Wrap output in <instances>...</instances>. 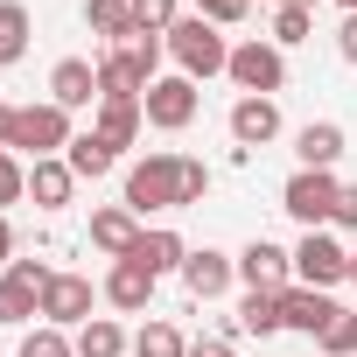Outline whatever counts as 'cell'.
Here are the masks:
<instances>
[{
  "instance_id": "cell-1",
  "label": "cell",
  "mask_w": 357,
  "mask_h": 357,
  "mask_svg": "<svg viewBox=\"0 0 357 357\" xmlns=\"http://www.w3.org/2000/svg\"><path fill=\"white\" fill-rule=\"evenodd\" d=\"M211 190V168L190 154H147L126 168V211L133 218H161V211H190Z\"/></svg>"
},
{
  "instance_id": "cell-2",
  "label": "cell",
  "mask_w": 357,
  "mask_h": 357,
  "mask_svg": "<svg viewBox=\"0 0 357 357\" xmlns=\"http://www.w3.org/2000/svg\"><path fill=\"white\" fill-rule=\"evenodd\" d=\"M168 56L183 63V77H218L225 63H231V43L218 36V22H204V15H183L168 29Z\"/></svg>"
},
{
  "instance_id": "cell-3",
  "label": "cell",
  "mask_w": 357,
  "mask_h": 357,
  "mask_svg": "<svg viewBox=\"0 0 357 357\" xmlns=\"http://www.w3.org/2000/svg\"><path fill=\"white\" fill-rule=\"evenodd\" d=\"M336 197H343V183H336L329 168H301V175H287V190H280V211H287L294 225L322 231V225L336 218Z\"/></svg>"
},
{
  "instance_id": "cell-4",
  "label": "cell",
  "mask_w": 357,
  "mask_h": 357,
  "mask_svg": "<svg viewBox=\"0 0 357 357\" xmlns=\"http://www.w3.org/2000/svg\"><path fill=\"white\" fill-rule=\"evenodd\" d=\"M225 77H231L245 98H273V91L287 84V56H280L273 43H259V36H252V43H238V50H231Z\"/></svg>"
},
{
  "instance_id": "cell-5",
  "label": "cell",
  "mask_w": 357,
  "mask_h": 357,
  "mask_svg": "<svg viewBox=\"0 0 357 357\" xmlns=\"http://www.w3.org/2000/svg\"><path fill=\"white\" fill-rule=\"evenodd\" d=\"M77 133H70V112L63 105H22L15 112V140L8 147H22V154H36V161H50V154H63Z\"/></svg>"
},
{
  "instance_id": "cell-6",
  "label": "cell",
  "mask_w": 357,
  "mask_h": 357,
  "mask_svg": "<svg viewBox=\"0 0 357 357\" xmlns=\"http://www.w3.org/2000/svg\"><path fill=\"white\" fill-rule=\"evenodd\" d=\"M294 280H301V287H322V294H329L336 280H350V252H343V245H336L329 231H308V238L294 245Z\"/></svg>"
},
{
  "instance_id": "cell-7",
  "label": "cell",
  "mask_w": 357,
  "mask_h": 357,
  "mask_svg": "<svg viewBox=\"0 0 357 357\" xmlns=\"http://www.w3.org/2000/svg\"><path fill=\"white\" fill-rule=\"evenodd\" d=\"M140 112H147V126H161V133H183V126L197 119V77H154L147 98H140Z\"/></svg>"
},
{
  "instance_id": "cell-8",
  "label": "cell",
  "mask_w": 357,
  "mask_h": 357,
  "mask_svg": "<svg viewBox=\"0 0 357 357\" xmlns=\"http://www.w3.org/2000/svg\"><path fill=\"white\" fill-rule=\"evenodd\" d=\"M238 280L259 287V294H280V287H294V252H280L273 238H252L238 252Z\"/></svg>"
},
{
  "instance_id": "cell-9",
  "label": "cell",
  "mask_w": 357,
  "mask_h": 357,
  "mask_svg": "<svg viewBox=\"0 0 357 357\" xmlns=\"http://www.w3.org/2000/svg\"><path fill=\"white\" fill-rule=\"evenodd\" d=\"M43 322H56V329H84L91 322V280L84 273H56L50 287H43Z\"/></svg>"
},
{
  "instance_id": "cell-10",
  "label": "cell",
  "mask_w": 357,
  "mask_h": 357,
  "mask_svg": "<svg viewBox=\"0 0 357 357\" xmlns=\"http://www.w3.org/2000/svg\"><path fill=\"white\" fill-rule=\"evenodd\" d=\"M329 315H336V301L322 294V287H280V329H301V336H322L329 329Z\"/></svg>"
},
{
  "instance_id": "cell-11",
  "label": "cell",
  "mask_w": 357,
  "mask_h": 357,
  "mask_svg": "<svg viewBox=\"0 0 357 357\" xmlns=\"http://www.w3.org/2000/svg\"><path fill=\"white\" fill-rule=\"evenodd\" d=\"M231 280H238V259H225L218 245H204V252H190V259H183V287H190L197 301H218Z\"/></svg>"
},
{
  "instance_id": "cell-12",
  "label": "cell",
  "mask_w": 357,
  "mask_h": 357,
  "mask_svg": "<svg viewBox=\"0 0 357 357\" xmlns=\"http://www.w3.org/2000/svg\"><path fill=\"white\" fill-rule=\"evenodd\" d=\"M91 98H98V63H84V56H63V63L50 70V105L77 112V105H91Z\"/></svg>"
},
{
  "instance_id": "cell-13",
  "label": "cell",
  "mask_w": 357,
  "mask_h": 357,
  "mask_svg": "<svg viewBox=\"0 0 357 357\" xmlns=\"http://www.w3.org/2000/svg\"><path fill=\"white\" fill-rule=\"evenodd\" d=\"M273 133H280V105H273V98H238V105H231V140H238L245 154L266 147Z\"/></svg>"
},
{
  "instance_id": "cell-14",
  "label": "cell",
  "mask_w": 357,
  "mask_h": 357,
  "mask_svg": "<svg viewBox=\"0 0 357 357\" xmlns=\"http://www.w3.org/2000/svg\"><path fill=\"white\" fill-rule=\"evenodd\" d=\"M140 119H147V112H140V98H98V126H91V133L119 154V147H133V140H140Z\"/></svg>"
},
{
  "instance_id": "cell-15",
  "label": "cell",
  "mask_w": 357,
  "mask_h": 357,
  "mask_svg": "<svg viewBox=\"0 0 357 357\" xmlns=\"http://www.w3.org/2000/svg\"><path fill=\"white\" fill-rule=\"evenodd\" d=\"M126 259H133V266H147V273L161 280V273H183V259H190V245L175 238V231H140Z\"/></svg>"
},
{
  "instance_id": "cell-16",
  "label": "cell",
  "mask_w": 357,
  "mask_h": 357,
  "mask_svg": "<svg viewBox=\"0 0 357 357\" xmlns=\"http://www.w3.org/2000/svg\"><path fill=\"white\" fill-rule=\"evenodd\" d=\"M105 301H112V308H126V315H133V308H147V301H154V273H147V266H133V259H112V273H105Z\"/></svg>"
},
{
  "instance_id": "cell-17",
  "label": "cell",
  "mask_w": 357,
  "mask_h": 357,
  "mask_svg": "<svg viewBox=\"0 0 357 357\" xmlns=\"http://www.w3.org/2000/svg\"><path fill=\"white\" fill-rule=\"evenodd\" d=\"M70 190H77V175H70V161H63V154H50V161H36V168H29V197H36L43 211H63V204H70Z\"/></svg>"
},
{
  "instance_id": "cell-18",
  "label": "cell",
  "mask_w": 357,
  "mask_h": 357,
  "mask_svg": "<svg viewBox=\"0 0 357 357\" xmlns=\"http://www.w3.org/2000/svg\"><path fill=\"white\" fill-rule=\"evenodd\" d=\"M294 154H301V168H336V154H343V126H336V119H308V126L294 133Z\"/></svg>"
},
{
  "instance_id": "cell-19",
  "label": "cell",
  "mask_w": 357,
  "mask_h": 357,
  "mask_svg": "<svg viewBox=\"0 0 357 357\" xmlns=\"http://www.w3.org/2000/svg\"><path fill=\"white\" fill-rule=\"evenodd\" d=\"M133 238H140V218H133L126 204H119V211H98V218H91V245H98V252L126 259V252H133Z\"/></svg>"
},
{
  "instance_id": "cell-20",
  "label": "cell",
  "mask_w": 357,
  "mask_h": 357,
  "mask_svg": "<svg viewBox=\"0 0 357 357\" xmlns=\"http://www.w3.org/2000/svg\"><path fill=\"white\" fill-rule=\"evenodd\" d=\"M36 315H43V287L8 266V273H0V322L15 329V322H36Z\"/></svg>"
},
{
  "instance_id": "cell-21",
  "label": "cell",
  "mask_w": 357,
  "mask_h": 357,
  "mask_svg": "<svg viewBox=\"0 0 357 357\" xmlns=\"http://www.w3.org/2000/svg\"><path fill=\"white\" fill-rule=\"evenodd\" d=\"M63 161H70V175H77V183H98V175H112V161H119V154H112L98 133H77V140L63 147Z\"/></svg>"
},
{
  "instance_id": "cell-22",
  "label": "cell",
  "mask_w": 357,
  "mask_h": 357,
  "mask_svg": "<svg viewBox=\"0 0 357 357\" xmlns=\"http://www.w3.org/2000/svg\"><path fill=\"white\" fill-rule=\"evenodd\" d=\"M84 29L91 36H105L112 50L133 36V8H126V0H84Z\"/></svg>"
},
{
  "instance_id": "cell-23",
  "label": "cell",
  "mask_w": 357,
  "mask_h": 357,
  "mask_svg": "<svg viewBox=\"0 0 357 357\" xmlns=\"http://www.w3.org/2000/svg\"><path fill=\"white\" fill-rule=\"evenodd\" d=\"M77 357H126V329L105 322V315H91V322L77 329Z\"/></svg>"
},
{
  "instance_id": "cell-24",
  "label": "cell",
  "mask_w": 357,
  "mask_h": 357,
  "mask_svg": "<svg viewBox=\"0 0 357 357\" xmlns=\"http://www.w3.org/2000/svg\"><path fill=\"white\" fill-rule=\"evenodd\" d=\"M98 98H147V84L133 77V63H126L119 50H112V56L98 63Z\"/></svg>"
},
{
  "instance_id": "cell-25",
  "label": "cell",
  "mask_w": 357,
  "mask_h": 357,
  "mask_svg": "<svg viewBox=\"0 0 357 357\" xmlns=\"http://www.w3.org/2000/svg\"><path fill=\"white\" fill-rule=\"evenodd\" d=\"M133 357H190V343H183L175 322H147V329L133 336Z\"/></svg>"
},
{
  "instance_id": "cell-26",
  "label": "cell",
  "mask_w": 357,
  "mask_h": 357,
  "mask_svg": "<svg viewBox=\"0 0 357 357\" xmlns=\"http://www.w3.org/2000/svg\"><path fill=\"white\" fill-rule=\"evenodd\" d=\"M29 50V8L22 0H0V63H15Z\"/></svg>"
},
{
  "instance_id": "cell-27",
  "label": "cell",
  "mask_w": 357,
  "mask_h": 357,
  "mask_svg": "<svg viewBox=\"0 0 357 357\" xmlns=\"http://www.w3.org/2000/svg\"><path fill=\"white\" fill-rule=\"evenodd\" d=\"M238 329H252V336H273V329H280V294H259V287H245Z\"/></svg>"
},
{
  "instance_id": "cell-28",
  "label": "cell",
  "mask_w": 357,
  "mask_h": 357,
  "mask_svg": "<svg viewBox=\"0 0 357 357\" xmlns=\"http://www.w3.org/2000/svg\"><path fill=\"white\" fill-rule=\"evenodd\" d=\"M22 357H77V343H70L56 322H36V329L22 336Z\"/></svg>"
},
{
  "instance_id": "cell-29",
  "label": "cell",
  "mask_w": 357,
  "mask_h": 357,
  "mask_svg": "<svg viewBox=\"0 0 357 357\" xmlns=\"http://www.w3.org/2000/svg\"><path fill=\"white\" fill-rule=\"evenodd\" d=\"M126 8H133V29H140V36H168L175 22H183V15H175V0H126Z\"/></svg>"
},
{
  "instance_id": "cell-30",
  "label": "cell",
  "mask_w": 357,
  "mask_h": 357,
  "mask_svg": "<svg viewBox=\"0 0 357 357\" xmlns=\"http://www.w3.org/2000/svg\"><path fill=\"white\" fill-rule=\"evenodd\" d=\"M308 29H315V15H308V8H273V50L308 43Z\"/></svg>"
},
{
  "instance_id": "cell-31",
  "label": "cell",
  "mask_w": 357,
  "mask_h": 357,
  "mask_svg": "<svg viewBox=\"0 0 357 357\" xmlns=\"http://www.w3.org/2000/svg\"><path fill=\"white\" fill-rule=\"evenodd\" d=\"M315 343H322V357H350V350H357V315H343V308H336V315H329V329H322Z\"/></svg>"
},
{
  "instance_id": "cell-32",
  "label": "cell",
  "mask_w": 357,
  "mask_h": 357,
  "mask_svg": "<svg viewBox=\"0 0 357 357\" xmlns=\"http://www.w3.org/2000/svg\"><path fill=\"white\" fill-rule=\"evenodd\" d=\"M22 197H29V168L15 161V147H0V211L22 204Z\"/></svg>"
},
{
  "instance_id": "cell-33",
  "label": "cell",
  "mask_w": 357,
  "mask_h": 357,
  "mask_svg": "<svg viewBox=\"0 0 357 357\" xmlns=\"http://www.w3.org/2000/svg\"><path fill=\"white\" fill-rule=\"evenodd\" d=\"M197 15H204V22H218V29H231V22H245V15H252V0H197Z\"/></svg>"
},
{
  "instance_id": "cell-34",
  "label": "cell",
  "mask_w": 357,
  "mask_h": 357,
  "mask_svg": "<svg viewBox=\"0 0 357 357\" xmlns=\"http://www.w3.org/2000/svg\"><path fill=\"white\" fill-rule=\"evenodd\" d=\"M336 56L357 63V15H343V29H336Z\"/></svg>"
},
{
  "instance_id": "cell-35",
  "label": "cell",
  "mask_w": 357,
  "mask_h": 357,
  "mask_svg": "<svg viewBox=\"0 0 357 357\" xmlns=\"http://www.w3.org/2000/svg\"><path fill=\"white\" fill-rule=\"evenodd\" d=\"M329 225H343V231H357V190H343V197H336V218H329Z\"/></svg>"
},
{
  "instance_id": "cell-36",
  "label": "cell",
  "mask_w": 357,
  "mask_h": 357,
  "mask_svg": "<svg viewBox=\"0 0 357 357\" xmlns=\"http://www.w3.org/2000/svg\"><path fill=\"white\" fill-rule=\"evenodd\" d=\"M0 266H15V231H8V218H0Z\"/></svg>"
},
{
  "instance_id": "cell-37",
  "label": "cell",
  "mask_w": 357,
  "mask_h": 357,
  "mask_svg": "<svg viewBox=\"0 0 357 357\" xmlns=\"http://www.w3.org/2000/svg\"><path fill=\"white\" fill-rule=\"evenodd\" d=\"M15 112H22V105H0V147L15 140Z\"/></svg>"
},
{
  "instance_id": "cell-38",
  "label": "cell",
  "mask_w": 357,
  "mask_h": 357,
  "mask_svg": "<svg viewBox=\"0 0 357 357\" xmlns=\"http://www.w3.org/2000/svg\"><path fill=\"white\" fill-rule=\"evenodd\" d=\"M190 357H231V343H197Z\"/></svg>"
},
{
  "instance_id": "cell-39",
  "label": "cell",
  "mask_w": 357,
  "mask_h": 357,
  "mask_svg": "<svg viewBox=\"0 0 357 357\" xmlns=\"http://www.w3.org/2000/svg\"><path fill=\"white\" fill-rule=\"evenodd\" d=\"M280 8H308V15H315V0H280Z\"/></svg>"
},
{
  "instance_id": "cell-40",
  "label": "cell",
  "mask_w": 357,
  "mask_h": 357,
  "mask_svg": "<svg viewBox=\"0 0 357 357\" xmlns=\"http://www.w3.org/2000/svg\"><path fill=\"white\" fill-rule=\"evenodd\" d=\"M336 8H343V15H357V0H336Z\"/></svg>"
},
{
  "instance_id": "cell-41",
  "label": "cell",
  "mask_w": 357,
  "mask_h": 357,
  "mask_svg": "<svg viewBox=\"0 0 357 357\" xmlns=\"http://www.w3.org/2000/svg\"><path fill=\"white\" fill-rule=\"evenodd\" d=\"M350 280H357V252H350Z\"/></svg>"
}]
</instances>
